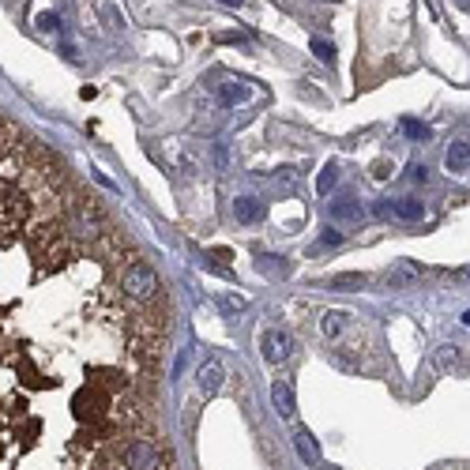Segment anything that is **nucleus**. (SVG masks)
Masks as SVG:
<instances>
[{
  "label": "nucleus",
  "instance_id": "1",
  "mask_svg": "<svg viewBox=\"0 0 470 470\" xmlns=\"http://www.w3.org/2000/svg\"><path fill=\"white\" fill-rule=\"evenodd\" d=\"M128 237L0 113V470H124L151 432L159 305L121 293Z\"/></svg>",
  "mask_w": 470,
  "mask_h": 470
},
{
  "label": "nucleus",
  "instance_id": "2",
  "mask_svg": "<svg viewBox=\"0 0 470 470\" xmlns=\"http://www.w3.org/2000/svg\"><path fill=\"white\" fill-rule=\"evenodd\" d=\"M121 293L132 305H162V279L151 264H143L140 256H132L121 267Z\"/></svg>",
  "mask_w": 470,
  "mask_h": 470
},
{
  "label": "nucleus",
  "instance_id": "3",
  "mask_svg": "<svg viewBox=\"0 0 470 470\" xmlns=\"http://www.w3.org/2000/svg\"><path fill=\"white\" fill-rule=\"evenodd\" d=\"M260 354H264L267 365H286L290 354H293V335H290V331H282V327L264 331V335H260Z\"/></svg>",
  "mask_w": 470,
  "mask_h": 470
},
{
  "label": "nucleus",
  "instance_id": "4",
  "mask_svg": "<svg viewBox=\"0 0 470 470\" xmlns=\"http://www.w3.org/2000/svg\"><path fill=\"white\" fill-rule=\"evenodd\" d=\"M421 279V271H418V264H410V260H399L388 271V286L391 290H407V286H414V282Z\"/></svg>",
  "mask_w": 470,
  "mask_h": 470
},
{
  "label": "nucleus",
  "instance_id": "5",
  "mask_svg": "<svg viewBox=\"0 0 470 470\" xmlns=\"http://www.w3.org/2000/svg\"><path fill=\"white\" fill-rule=\"evenodd\" d=\"M196 384H200V391L204 395H215L218 388H222V365L211 357V362L200 365V373H196Z\"/></svg>",
  "mask_w": 470,
  "mask_h": 470
},
{
  "label": "nucleus",
  "instance_id": "6",
  "mask_svg": "<svg viewBox=\"0 0 470 470\" xmlns=\"http://www.w3.org/2000/svg\"><path fill=\"white\" fill-rule=\"evenodd\" d=\"M271 399H275V410H279V418H293V410H298V399H293V388L286 380H275L271 384Z\"/></svg>",
  "mask_w": 470,
  "mask_h": 470
},
{
  "label": "nucleus",
  "instance_id": "7",
  "mask_svg": "<svg viewBox=\"0 0 470 470\" xmlns=\"http://www.w3.org/2000/svg\"><path fill=\"white\" fill-rule=\"evenodd\" d=\"M234 215H237V222H260V218H264V204L256 196H237L234 200Z\"/></svg>",
  "mask_w": 470,
  "mask_h": 470
},
{
  "label": "nucleus",
  "instance_id": "8",
  "mask_svg": "<svg viewBox=\"0 0 470 470\" xmlns=\"http://www.w3.org/2000/svg\"><path fill=\"white\" fill-rule=\"evenodd\" d=\"M293 448H298V455L305 459L309 467H316V463H320V444L312 440V432H309V429H298V432H293Z\"/></svg>",
  "mask_w": 470,
  "mask_h": 470
},
{
  "label": "nucleus",
  "instance_id": "9",
  "mask_svg": "<svg viewBox=\"0 0 470 470\" xmlns=\"http://www.w3.org/2000/svg\"><path fill=\"white\" fill-rule=\"evenodd\" d=\"M331 218H335V222H362V204H357L354 196L335 200V204H331Z\"/></svg>",
  "mask_w": 470,
  "mask_h": 470
},
{
  "label": "nucleus",
  "instance_id": "10",
  "mask_svg": "<svg viewBox=\"0 0 470 470\" xmlns=\"http://www.w3.org/2000/svg\"><path fill=\"white\" fill-rule=\"evenodd\" d=\"M395 215L407 218V222H418V218H426V204L418 196H403V200H395Z\"/></svg>",
  "mask_w": 470,
  "mask_h": 470
},
{
  "label": "nucleus",
  "instance_id": "11",
  "mask_svg": "<svg viewBox=\"0 0 470 470\" xmlns=\"http://www.w3.org/2000/svg\"><path fill=\"white\" fill-rule=\"evenodd\" d=\"M346 320L350 316H346L343 309H331V312H324V320H320V331H324L327 339H339L346 331Z\"/></svg>",
  "mask_w": 470,
  "mask_h": 470
},
{
  "label": "nucleus",
  "instance_id": "12",
  "mask_svg": "<svg viewBox=\"0 0 470 470\" xmlns=\"http://www.w3.org/2000/svg\"><path fill=\"white\" fill-rule=\"evenodd\" d=\"M444 162H448L451 173H463L467 165H470V147H467V143H451L448 154H444Z\"/></svg>",
  "mask_w": 470,
  "mask_h": 470
},
{
  "label": "nucleus",
  "instance_id": "13",
  "mask_svg": "<svg viewBox=\"0 0 470 470\" xmlns=\"http://www.w3.org/2000/svg\"><path fill=\"white\" fill-rule=\"evenodd\" d=\"M218 98H222L226 106H241L248 98V87L245 83H222V87H218Z\"/></svg>",
  "mask_w": 470,
  "mask_h": 470
},
{
  "label": "nucleus",
  "instance_id": "14",
  "mask_svg": "<svg viewBox=\"0 0 470 470\" xmlns=\"http://www.w3.org/2000/svg\"><path fill=\"white\" fill-rule=\"evenodd\" d=\"M335 181H339V165H335V162H327L324 170H320V177H316V192H320V196H327Z\"/></svg>",
  "mask_w": 470,
  "mask_h": 470
},
{
  "label": "nucleus",
  "instance_id": "15",
  "mask_svg": "<svg viewBox=\"0 0 470 470\" xmlns=\"http://www.w3.org/2000/svg\"><path fill=\"white\" fill-rule=\"evenodd\" d=\"M455 362H459V346H451V343H448V346H440V350H437V368H451Z\"/></svg>",
  "mask_w": 470,
  "mask_h": 470
},
{
  "label": "nucleus",
  "instance_id": "16",
  "mask_svg": "<svg viewBox=\"0 0 470 470\" xmlns=\"http://www.w3.org/2000/svg\"><path fill=\"white\" fill-rule=\"evenodd\" d=\"M403 132H407L410 140H421V143L429 140V128L421 124V121H414V117H407V121H403Z\"/></svg>",
  "mask_w": 470,
  "mask_h": 470
},
{
  "label": "nucleus",
  "instance_id": "17",
  "mask_svg": "<svg viewBox=\"0 0 470 470\" xmlns=\"http://www.w3.org/2000/svg\"><path fill=\"white\" fill-rule=\"evenodd\" d=\"M312 53H316V57L324 60V64L335 60V45H331L327 38H312Z\"/></svg>",
  "mask_w": 470,
  "mask_h": 470
},
{
  "label": "nucleus",
  "instance_id": "18",
  "mask_svg": "<svg viewBox=\"0 0 470 470\" xmlns=\"http://www.w3.org/2000/svg\"><path fill=\"white\" fill-rule=\"evenodd\" d=\"M331 286H335V290H346V286H365V275H335V279H331Z\"/></svg>",
  "mask_w": 470,
  "mask_h": 470
},
{
  "label": "nucleus",
  "instance_id": "19",
  "mask_svg": "<svg viewBox=\"0 0 470 470\" xmlns=\"http://www.w3.org/2000/svg\"><path fill=\"white\" fill-rule=\"evenodd\" d=\"M260 267H264V275H279V279L290 271L286 264H279V256H264V264H260Z\"/></svg>",
  "mask_w": 470,
  "mask_h": 470
},
{
  "label": "nucleus",
  "instance_id": "20",
  "mask_svg": "<svg viewBox=\"0 0 470 470\" xmlns=\"http://www.w3.org/2000/svg\"><path fill=\"white\" fill-rule=\"evenodd\" d=\"M218 305H222V312H241L248 301L245 298H218Z\"/></svg>",
  "mask_w": 470,
  "mask_h": 470
},
{
  "label": "nucleus",
  "instance_id": "21",
  "mask_svg": "<svg viewBox=\"0 0 470 470\" xmlns=\"http://www.w3.org/2000/svg\"><path fill=\"white\" fill-rule=\"evenodd\" d=\"M407 170H410V173H407L410 181H418V184H426V181H429V170H426V165L414 162V165H407Z\"/></svg>",
  "mask_w": 470,
  "mask_h": 470
},
{
  "label": "nucleus",
  "instance_id": "22",
  "mask_svg": "<svg viewBox=\"0 0 470 470\" xmlns=\"http://www.w3.org/2000/svg\"><path fill=\"white\" fill-rule=\"evenodd\" d=\"M226 162H229V151H226V143H218L215 147V165H218V170H226Z\"/></svg>",
  "mask_w": 470,
  "mask_h": 470
},
{
  "label": "nucleus",
  "instance_id": "23",
  "mask_svg": "<svg viewBox=\"0 0 470 470\" xmlns=\"http://www.w3.org/2000/svg\"><path fill=\"white\" fill-rule=\"evenodd\" d=\"M339 241H343V234H339V229H324V237H320V245H339Z\"/></svg>",
  "mask_w": 470,
  "mask_h": 470
},
{
  "label": "nucleus",
  "instance_id": "24",
  "mask_svg": "<svg viewBox=\"0 0 470 470\" xmlns=\"http://www.w3.org/2000/svg\"><path fill=\"white\" fill-rule=\"evenodd\" d=\"M391 211H395V204H388V200H380V204H376V215H380V218H388Z\"/></svg>",
  "mask_w": 470,
  "mask_h": 470
},
{
  "label": "nucleus",
  "instance_id": "25",
  "mask_svg": "<svg viewBox=\"0 0 470 470\" xmlns=\"http://www.w3.org/2000/svg\"><path fill=\"white\" fill-rule=\"evenodd\" d=\"M218 4H226V8H237V4H241V0H218Z\"/></svg>",
  "mask_w": 470,
  "mask_h": 470
},
{
  "label": "nucleus",
  "instance_id": "26",
  "mask_svg": "<svg viewBox=\"0 0 470 470\" xmlns=\"http://www.w3.org/2000/svg\"><path fill=\"white\" fill-rule=\"evenodd\" d=\"M463 324H467V327H470V309H467V312H463Z\"/></svg>",
  "mask_w": 470,
  "mask_h": 470
},
{
  "label": "nucleus",
  "instance_id": "27",
  "mask_svg": "<svg viewBox=\"0 0 470 470\" xmlns=\"http://www.w3.org/2000/svg\"><path fill=\"white\" fill-rule=\"evenodd\" d=\"M316 470H335V467H327V463H316Z\"/></svg>",
  "mask_w": 470,
  "mask_h": 470
},
{
  "label": "nucleus",
  "instance_id": "28",
  "mask_svg": "<svg viewBox=\"0 0 470 470\" xmlns=\"http://www.w3.org/2000/svg\"><path fill=\"white\" fill-rule=\"evenodd\" d=\"M467 279H470V271H467Z\"/></svg>",
  "mask_w": 470,
  "mask_h": 470
}]
</instances>
